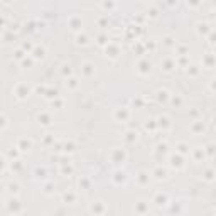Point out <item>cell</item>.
Masks as SVG:
<instances>
[{"label":"cell","mask_w":216,"mask_h":216,"mask_svg":"<svg viewBox=\"0 0 216 216\" xmlns=\"http://www.w3.org/2000/svg\"><path fill=\"white\" fill-rule=\"evenodd\" d=\"M5 211H7L9 214L17 216V214H22V213H24V206H22V203L15 198V196H10L9 203H5Z\"/></svg>","instance_id":"6da1fadb"},{"label":"cell","mask_w":216,"mask_h":216,"mask_svg":"<svg viewBox=\"0 0 216 216\" xmlns=\"http://www.w3.org/2000/svg\"><path fill=\"white\" fill-rule=\"evenodd\" d=\"M152 204L157 209H165L171 204V198H169L167 193H155L154 198H152Z\"/></svg>","instance_id":"7a4b0ae2"},{"label":"cell","mask_w":216,"mask_h":216,"mask_svg":"<svg viewBox=\"0 0 216 216\" xmlns=\"http://www.w3.org/2000/svg\"><path fill=\"white\" fill-rule=\"evenodd\" d=\"M88 213L95 216H101L108 213V204L105 201H93L88 204Z\"/></svg>","instance_id":"3957f363"},{"label":"cell","mask_w":216,"mask_h":216,"mask_svg":"<svg viewBox=\"0 0 216 216\" xmlns=\"http://www.w3.org/2000/svg\"><path fill=\"white\" fill-rule=\"evenodd\" d=\"M133 213H135V214H149L150 213L149 203H145V201L135 203V204H133Z\"/></svg>","instance_id":"277c9868"},{"label":"cell","mask_w":216,"mask_h":216,"mask_svg":"<svg viewBox=\"0 0 216 216\" xmlns=\"http://www.w3.org/2000/svg\"><path fill=\"white\" fill-rule=\"evenodd\" d=\"M112 181H113L115 186H123V184L127 182V174L122 172V171H117L113 174V177H112Z\"/></svg>","instance_id":"5b68a950"},{"label":"cell","mask_w":216,"mask_h":216,"mask_svg":"<svg viewBox=\"0 0 216 216\" xmlns=\"http://www.w3.org/2000/svg\"><path fill=\"white\" fill-rule=\"evenodd\" d=\"M61 199H62V204H74L76 203V193L66 191V193H62Z\"/></svg>","instance_id":"8992f818"},{"label":"cell","mask_w":216,"mask_h":216,"mask_svg":"<svg viewBox=\"0 0 216 216\" xmlns=\"http://www.w3.org/2000/svg\"><path fill=\"white\" fill-rule=\"evenodd\" d=\"M137 182H139L140 186H147V184H149V176H147V172H139Z\"/></svg>","instance_id":"52a82bcc"},{"label":"cell","mask_w":216,"mask_h":216,"mask_svg":"<svg viewBox=\"0 0 216 216\" xmlns=\"http://www.w3.org/2000/svg\"><path fill=\"white\" fill-rule=\"evenodd\" d=\"M169 211L171 213H182L184 208L181 206V203H171V204H169Z\"/></svg>","instance_id":"ba28073f"},{"label":"cell","mask_w":216,"mask_h":216,"mask_svg":"<svg viewBox=\"0 0 216 216\" xmlns=\"http://www.w3.org/2000/svg\"><path fill=\"white\" fill-rule=\"evenodd\" d=\"M19 189H20V186H19L17 182H12V184H9V191H7V193L10 194V196H17Z\"/></svg>","instance_id":"9c48e42d"},{"label":"cell","mask_w":216,"mask_h":216,"mask_svg":"<svg viewBox=\"0 0 216 216\" xmlns=\"http://www.w3.org/2000/svg\"><path fill=\"white\" fill-rule=\"evenodd\" d=\"M54 187H56V186H54L52 182H46L44 186H42V193L48 194V196H51V194L54 193Z\"/></svg>","instance_id":"30bf717a"},{"label":"cell","mask_w":216,"mask_h":216,"mask_svg":"<svg viewBox=\"0 0 216 216\" xmlns=\"http://www.w3.org/2000/svg\"><path fill=\"white\" fill-rule=\"evenodd\" d=\"M90 186H91V182H90L88 179H84V177H83V179H80V187H81V189L86 191V189H90Z\"/></svg>","instance_id":"8fae6325"},{"label":"cell","mask_w":216,"mask_h":216,"mask_svg":"<svg viewBox=\"0 0 216 216\" xmlns=\"http://www.w3.org/2000/svg\"><path fill=\"white\" fill-rule=\"evenodd\" d=\"M213 179H214V171H211V169H209V171H206V172H204V181L211 182Z\"/></svg>","instance_id":"7c38bea8"},{"label":"cell","mask_w":216,"mask_h":216,"mask_svg":"<svg viewBox=\"0 0 216 216\" xmlns=\"http://www.w3.org/2000/svg\"><path fill=\"white\" fill-rule=\"evenodd\" d=\"M154 174H155V179H165V171H161V169H155L154 171Z\"/></svg>","instance_id":"4fadbf2b"},{"label":"cell","mask_w":216,"mask_h":216,"mask_svg":"<svg viewBox=\"0 0 216 216\" xmlns=\"http://www.w3.org/2000/svg\"><path fill=\"white\" fill-rule=\"evenodd\" d=\"M171 161H172V167H179V165H181V159H179V157H177V159L172 157Z\"/></svg>","instance_id":"5bb4252c"},{"label":"cell","mask_w":216,"mask_h":216,"mask_svg":"<svg viewBox=\"0 0 216 216\" xmlns=\"http://www.w3.org/2000/svg\"><path fill=\"white\" fill-rule=\"evenodd\" d=\"M36 176L37 177H46V171L44 169H36Z\"/></svg>","instance_id":"9a60e30c"},{"label":"cell","mask_w":216,"mask_h":216,"mask_svg":"<svg viewBox=\"0 0 216 216\" xmlns=\"http://www.w3.org/2000/svg\"><path fill=\"white\" fill-rule=\"evenodd\" d=\"M44 56V51L42 49H36V58H42Z\"/></svg>","instance_id":"2e32d148"},{"label":"cell","mask_w":216,"mask_h":216,"mask_svg":"<svg viewBox=\"0 0 216 216\" xmlns=\"http://www.w3.org/2000/svg\"><path fill=\"white\" fill-rule=\"evenodd\" d=\"M71 171H73L71 167H68V169H62V174H71Z\"/></svg>","instance_id":"e0dca14e"},{"label":"cell","mask_w":216,"mask_h":216,"mask_svg":"<svg viewBox=\"0 0 216 216\" xmlns=\"http://www.w3.org/2000/svg\"><path fill=\"white\" fill-rule=\"evenodd\" d=\"M179 149H181V152H186V145H184V143H181Z\"/></svg>","instance_id":"ac0fdd59"}]
</instances>
